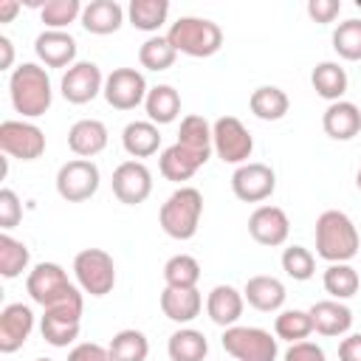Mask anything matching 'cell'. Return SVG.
<instances>
[{
    "instance_id": "e575fe53",
    "label": "cell",
    "mask_w": 361,
    "mask_h": 361,
    "mask_svg": "<svg viewBox=\"0 0 361 361\" xmlns=\"http://www.w3.org/2000/svg\"><path fill=\"white\" fill-rule=\"evenodd\" d=\"M113 361H147L149 355V341L141 330L135 327H127V330H118L110 344H107Z\"/></svg>"
},
{
    "instance_id": "6da1fadb",
    "label": "cell",
    "mask_w": 361,
    "mask_h": 361,
    "mask_svg": "<svg viewBox=\"0 0 361 361\" xmlns=\"http://www.w3.org/2000/svg\"><path fill=\"white\" fill-rule=\"evenodd\" d=\"M8 96H11L14 110L25 121L45 116L51 110V102H54V87H51L48 71L37 62L17 65L8 76Z\"/></svg>"
},
{
    "instance_id": "f6af8a7d",
    "label": "cell",
    "mask_w": 361,
    "mask_h": 361,
    "mask_svg": "<svg viewBox=\"0 0 361 361\" xmlns=\"http://www.w3.org/2000/svg\"><path fill=\"white\" fill-rule=\"evenodd\" d=\"M68 361H113L110 350L96 341H82L68 353Z\"/></svg>"
},
{
    "instance_id": "d6a6232c",
    "label": "cell",
    "mask_w": 361,
    "mask_h": 361,
    "mask_svg": "<svg viewBox=\"0 0 361 361\" xmlns=\"http://www.w3.org/2000/svg\"><path fill=\"white\" fill-rule=\"evenodd\" d=\"M178 144H183L186 149H192V152H197L200 158L209 161L212 152H214V144H212V124H209L203 116H197V113L183 116L180 133H178Z\"/></svg>"
},
{
    "instance_id": "bcb514c9",
    "label": "cell",
    "mask_w": 361,
    "mask_h": 361,
    "mask_svg": "<svg viewBox=\"0 0 361 361\" xmlns=\"http://www.w3.org/2000/svg\"><path fill=\"white\" fill-rule=\"evenodd\" d=\"M285 361H327V355L313 341H296L285 350Z\"/></svg>"
},
{
    "instance_id": "9a60e30c",
    "label": "cell",
    "mask_w": 361,
    "mask_h": 361,
    "mask_svg": "<svg viewBox=\"0 0 361 361\" xmlns=\"http://www.w3.org/2000/svg\"><path fill=\"white\" fill-rule=\"evenodd\" d=\"M113 195L127 203V206H138L149 197L152 192V172L147 169V164L141 161H121L116 169H113Z\"/></svg>"
},
{
    "instance_id": "7dc6e473",
    "label": "cell",
    "mask_w": 361,
    "mask_h": 361,
    "mask_svg": "<svg viewBox=\"0 0 361 361\" xmlns=\"http://www.w3.org/2000/svg\"><path fill=\"white\" fill-rule=\"evenodd\" d=\"M338 361H361V333H350L338 341Z\"/></svg>"
},
{
    "instance_id": "8fae6325",
    "label": "cell",
    "mask_w": 361,
    "mask_h": 361,
    "mask_svg": "<svg viewBox=\"0 0 361 361\" xmlns=\"http://www.w3.org/2000/svg\"><path fill=\"white\" fill-rule=\"evenodd\" d=\"M0 149L17 161H37L45 152V133L25 118H6L0 124Z\"/></svg>"
},
{
    "instance_id": "e0dca14e",
    "label": "cell",
    "mask_w": 361,
    "mask_h": 361,
    "mask_svg": "<svg viewBox=\"0 0 361 361\" xmlns=\"http://www.w3.org/2000/svg\"><path fill=\"white\" fill-rule=\"evenodd\" d=\"M34 330V310L23 302H11L0 310V353H17Z\"/></svg>"
},
{
    "instance_id": "f1b7e54d",
    "label": "cell",
    "mask_w": 361,
    "mask_h": 361,
    "mask_svg": "<svg viewBox=\"0 0 361 361\" xmlns=\"http://www.w3.org/2000/svg\"><path fill=\"white\" fill-rule=\"evenodd\" d=\"M310 85H313L316 96H322L333 104V102H341V96L347 93L350 79H347V71L338 62H319L310 73Z\"/></svg>"
},
{
    "instance_id": "5bb4252c",
    "label": "cell",
    "mask_w": 361,
    "mask_h": 361,
    "mask_svg": "<svg viewBox=\"0 0 361 361\" xmlns=\"http://www.w3.org/2000/svg\"><path fill=\"white\" fill-rule=\"evenodd\" d=\"M62 99L71 104H87L104 90V76L96 62H76L59 79Z\"/></svg>"
},
{
    "instance_id": "60d3db41",
    "label": "cell",
    "mask_w": 361,
    "mask_h": 361,
    "mask_svg": "<svg viewBox=\"0 0 361 361\" xmlns=\"http://www.w3.org/2000/svg\"><path fill=\"white\" fill-rule=\"evenodd\" d=\"M333 51L347 59V62H358L361 59V20H344L333 28Z\"/></svg>"
},
{
    "instance_id": "5b68a950",
    "label": "cell",
    "mask_w": 361,
    "mask_h": 361,
    "mask_svg": "<svg viewBox=\"0 0 361 361\" xmlns=\"http://www.w3.org/2000/svg\"><path fill=\"white\" fill-rule=\"evenodd\" d=\"M25 290L37 305H42V310L82 293V288H76L56 262H37L25 276Z\"/></svg>"
},
{
    "instance_id": "2e32d148",
    "label": "cell",
    "mask_w": 361,
    "mask_h": 361,
    "mask_svg": "<svg viewBox=\"0 0 361 361\" xmlns=\"http://www.w3.org/2000/svg\"><path fill=\"white\" fill-rule=\"evenodd\" d=\"M248 234H251L254 243L276 248V245H285V240L290 234V220H288V214L279 206L262 203L248 217Z\"/></svg>"
},
{
    "instance_id": "f907efd6",
    "label": "cell",
    "mask_w": 361,
    "mask_h": 361,
    "mask_svg": "<svg viewBox=\"0 0 361 361\" xmlns=\"http://www.w3.org/2000/svg\"><path fill=\"white\" fill-rule=\"evenodd\" d=\"M355 186H358V192H361V169H358V175H355Z\"/></svg>"
},
{
    "instance_id": "8992f818",
    "label": "cell",
    "mask_w": 361,
    "mask_h": 361,
    "mask_svg": "<svg viewBox=\"0 0 361 361\" xmlns=\"http://www.w3.org/2000/svg\"><path fill=\"white\" fill-rule=\"evenodd\" d=\"M73 276L82 293L107 296L116 288V262L104 248H82L73 257Z\"/></svg>"
},
{
    "instance_id": "4fadbf2b",
    "label": "cell",
    "mask_w": 361,
    "mask_h": 361,
    "mask_svg": "<svg viewBox=\"0 0 361 361\" xmlns=\"http://www.w3.org/2000/svg\"><path fill=\"white\" fill-rule=\"evenodd\" d=\"M274 189H276V172L268 164L248 161L237 166L231 175V192L243 203H262L274 195Z\"/></svg>"
},
{
    "instance_id": "484cf974",
    "label": "cell",
    "mask_w": 361,
    "mask_h": 361,
    "mask_svg": "<svg viewBox=\"0 0 361 361\" xmlns=\"http://www.w3.org/2000/svg\"><path fill=\"white\" fill-rule=\"evenodd\" d=\"M206 164V158H200L197 152H192V149H186L183 144H172V147H166L164 152H161V158H158V169H161V175L166 178V180H172V183H183V180H189L200 166Z\"/></svg>"
},
{
    "instance_id": "cb8c5ba5",
    "label": "cell",
    "mask_w": 361,
    "mask_h": 361,
    "mask_svg": "<svg viewBox=\"0 0 361 361\" xmlns=\"http://www.w3.org/2000/svg\"><path fill=\"white\" fill-rule=\"evenodd\" d=\"M322 127L333 141H350L361 133V110L353 102H333L322 116Z\"/></svg>"
},
{
    "instance_id": "ba28073f",
    "label": "cell",
    "mask_w": 361,
    "mask_h": 361,
    "mask_svg": "<svg viewBox=\"0 0 361 361\" xmlns=\"http://www.w3.org/2000/svg\"><path fill=\"white\" fill-rule=\"evenodd\" d=\"M212 144H214V155L223 164L243 166L254 152V135L237 116H220L212 124Z\"/></svg>"
},
{
    "instance_id": "44dd1931",
    "label": "cell",
    "mask_w": 361,
    "mask_h": 361,
    "mask_svg": "<svg viewBox=\"0 0 361 361\" xmlns=\"http://www.w3.org/2000/svg\"><path fill=\"white\" fill-rule=\"evenodd\" d=\"M310 319H313V330L327 338L344 336L353 327V310L338 299H322L310 305Z\"/></svg>"
},
{
    "instance_id": "d590c367",
    "label": "cell",
    "mask_w": 361,
    "mask_h": 361,
    "mask_svg": "<svg viewBox=\"0 0 361 361\" xmlns=\"http://www.w3.org/2000/svg\"><path fill=\"white\" fill-rule=\"evenodd\" d=\"M31 254L23 240H14L8 231L0 234V276L3 279H17L23 271H28Z\"/></svg>"
},
{
    "instance_id": "ac0fdd59",
    "label": "cell",
    "mask_w": 361,
    "mask_h": 361,
    "mask_svg": "<svg viewBox=\"0 0 361 361\" xmlns=\"http://www.w3.org/2000/svg\"><path fill=\"white\" fill-rule=\"evenodd\" d=\"M34 54L45 68H71L76 65V39L68 31H42L34 39Z\"/></svg>"
},
{
    "instance_id": "7c38bea8",
    "label": "cell",
    "mask_w": 361,
    "mask_h": 361,
    "mask_svg": "<svg viewBox=\"0 0 361 361\" xmlns=\"http://www.w3.org/2000/svg\"><path fill=\"white\" fill-rule=\"evenodd\" d=\"M147 93H149L147 79L135 68H116L113 73L104 76L102 96L113 110H135L138 104H144Z\"/></svg>"
},
{
    "instance_id": "f35d334b",
    "label": "cell",
    "mask_w": 361,
    "mask_h": 361,
    "mask_svg": "<svg viewBox=\"0 0 361 361\" xmlns=\"http://www.w3.org/2000/svg\"><path fill=\"white\" fill-rule=\"evenodd\" d=\"M175 59H178V51L169 45V39L166 37H161V34H155V37H149V39H144L141 42V48H138V62H141V68H147V71H166V68H172L175 65Z\"/></svg>"
},
{
    "instance_id": "8d00e7d4",
    "label": "cell",
    "mask_w": 361,
    "mask_h": 361,
    "mask_svg": "<svg viewBox=\"0 0 361 361\" xmlns=\"http://www.w3.org/2000/svg\"><path fill=\"white\" fill-rule=\"evenodd\" d=\"M313 333V319H310V310H299V307H290V310H282L276 319H274V336L282 338V341H307V336Z\"/></svg>"
},
{
    "instance_id": "277c9868",
    "label": "cell",
    "mask_w": 361,
    "mask_h": 361,
    "mask_svg": "<svg viewBox=\"0 0 361 361\" xmlns=\"http://www.w3.org/2000/svg\"><path fill=\"white\" fill-rule=\"evenodd\" d=\"M166 39L178 54L206 59L223 48V28L206 17H178L169 25Z\"/></svg>"
},
{
    "instance_id": "836d02e7",
    "label": "cell",
    "mask_w": 361,
    "mask_h": 361,
    "mask_svg": "<svg viewBox=\"0 0 361 361\" xmlns=\"http://www.w3.org/2000/svg\"><path fill=\"white\" fill-rule=\"evenodd\" d=\"M322 285H324V290L330 293V299L344 302V299H350V296L358 293L361 276H358V271H355L350 262H333V265L324 268Z\"/></svg>"
},
{
    "instance_id": "ffe728a7",
    "label": "cell",
    "mask_w": 361,
    "mask_h": 361,
    "mask_svg": "<svg viewBox=\"0 0 361 361\" xmlns=\"http://www.w3.org/2000/svg\"><path fill=\"white\" fill-rule=\"evenodd\" d=\"M243 296H245V302H248L254 310H259V313H276V310L285 305L288 290H285V285H282L276 276L257 274V276H248V279H245Z\"/></svg>"
},
{
    "instance_id": "7bdbcfd3",
    "label": "cell",
    "mask_w": 361,
    "mask_h": 361,
    "mask_svg": "<svg viewBox=\"0 0 361 361\" xmlns=\"http://www.w3.org/2000/svg\"><path fill=\"white\" fill-rule=\"evenodd\" d=\"M23 220V203L17 197L14 189H0V228L3 231H11L17 223Z\"/></svg>"
},
{
    "instance_id": "c3c4849f",
    "label": "cell",
    "mask_w": 361,
    "mask_h": 361,
    "mask_svg": "<svg viewBox=\"0 0 361 361\" xmlns=\"http://www.w3.org/2000/svg\"><path fill=\"white\" fill-rule=\"evenodd\" d=\"M0 51H3L0 68H3V71H8V68H11V62H14V42H11V39H8L6 34L0 37Z\"/></svg>"
},
{
    "instance_id": "7402d4cb",
    "label": "cell",
    "mask_w": 361,
    "mask_h": 361,
    "mask_svg": "<svg viewBox=\"0 0 361 361\" xmlns=\"http://www.w3.org/2000/svg\"><path fill=\"white\" fill-rule=\"evenodd\" d=\"M107 138H110L107 135V127L99 118H79L68 130V147H71V152L79 155V158H87V161L107 147Z\"/></svg>"
},
{
    "instance_id": "3957f363",
    "label": "cell",
    "mask_w": 361,
    "mask_h": 361,
    "mask_svg": "<svg viewBox=\"0 0 361 361\" xmlns=\"http://www.w3.org/2000/svg\"><path fill=\"white\" fill-rule=\"evenodd\" d=\"M200 217H203V195L195 186L175 189L161 203V212H158V223L164 234L172 240H192L197 234Z\"/></svg>"
},
{
    "instance_id": "ee69618b",
    "label": "cell",
    "mask_w": 361,
    "mask_h": 361,
    "mask_svg": "<svg viewBox=\"0 0 361 361\" xmlns=\"http://www.w3.org/2000/svg\"><path fill=\"white\" fill-rule=\"evenodd\" d=\"M341 14V0H307V17L313 23H333Z\"/></svg>"
},
{
    "instance_id": "d4e9b609",
    "label": "cell",
    "mask_w": 361,
    "mask_h": 361,
    "mask_svg": "<svg viewBox=\"0 0 361 361\" xmlns=\"http://www.w3.org/2000/svg\"><path fill=\"white\" fill-rule=\"evenodd\" d=\"M124 23V8L116 0H90L82 8V28L96 37L116 34Z\"/></svg>"
},
{
    "instance_id": "d6986e66",
    "label": "cell",
    "mask_w": 361,
    "mask_h": 361,
    "mask_svg": "<svg viewBox=\"0 0 361 361\" xmlns=\"http://www.w3.org/2000/svg\"><path fill=\"white\" fill-rule=\"evenodd\" d=\"M243 307H245V296L234 285H214L209 290V296H206V313L223 330L226 327H234L240 322Z\"/></svg>"
},
{
    "instance_id": "30bf717a",
    "label": "cell",
    "mask_w": 361,
    "mask_h": 361,
    "mask_svg": "<svg viewBox=\"0 0 361 361\" xmlns=\"http://www.w3.org/2000/svg\"><path fill=\"white\" fill-rule=\"evenodd\" d=\"M102 175L99 166L87 158H73L56 172V195L68 203H85L99 192Z\"/></svg>"
},
{
    "instance_id": "4dcf8cb0",
    "label": "cell",
    "mask_w": 361,
    "mask_h": 361,
    "mask_svg": "<svg viewBox=\"0 0 361 361\" xmlns=\"http://www.w3.org/2000/svg\"><path fill=\"white\" fill-rule=\"evenodd\" d=\"M166 353L172 361H203L209 353V338L195 327H180L169 336Z\"/></svg>"
},
{
    "instance_id": "f546056e",
    "label": "cell",
    "mask_w": 361,
    "mask_h": 361,
    "mask_svg": "<svg viewBox=\"0 0 361 361\" xmlns=\"http://www.w3.org/2000/svg\"><path fill=\"white\" fill-rule=\"evenodd\" d=\"M248 107H251V113H254L257 118H262V121H279V118H285V113H288V107H290V99H288V93H285L282 87H276V85H262V87H257V90L251 93Z\"/></svg>"
},
{
    "instance_id": "4316f807",
    "label": "cell",
    "mask_w": 361,
    "mask_h": 361,
    "mask_svg": "<svg viewBox=\"0 0 361 361\" xmlns=\"http://www.w3.org/2000/svg\"><path fill=\"white\" fill-rule=\"evenodd\" d=\"M121 147L124 152L135 161V158H149L158 152L161 147V130L152 121H130L121 130Z\"/></svg>"
},
{
    "instance_id": "7a4b0ae2",
    "label": "cell",
    "mask_w": 361,
    "mask_h": 361,
    "mask_svg": "<svg viewBox=\"0 0 361 361\" xmlns=\"http://www.w3.org/2000/svg\"><path fill=\"white\" fill-rule=\"evenodd\" d=\"M316 254L322 259H327L330 265L333 262H350L355 254H358V228L355 223L338 212V209H327L316 217Z\"/></svg>"
},
{
    "instance_id": "681fc988",
    "label": "cell",
    "mask_w": 361,
    "mask_h": 361,
    "mask_svg": "<svg viewBox=\"0 0 361 361\" xmlns=\"http://www.w3.org/2000/svg\"><path fill=\"white\" fill-rule=\"evenodd\" d=\"M23 6L17 0H0V23H11Z\"/></svg>"
},
{
    "instance_id": "9c48e42d",
    "label": "cell",
    "mask_w": 361,
    "mask_h": 361,
    "mask_svg": "<svg viewBox=\"0 0 361 361\" xmlns=\"http://www.w3.org/2000/svg\"><path fill=\"white\" fill-rule=\"evenodd\" d=\"M82 293L59 302L54 307H45L42 319H39V333L51 347H68L79 338V327H82Z\"/></svg>"
},
{
    "instance_id": "1f68e13d",
    "label": "cell",
    "mask_w": 361,
    "mask_h": 361,
    "mask_svg": "<svg viewBox=\"0 0 361 361\" xmlns=\"http://www.w3.org/2000/svg\"><path fill=\"white\" fill-rule=\"evenodd\" d=\"M169 17V3L166 0H130L127 6V20L133 28L147 31L155 37V31L166 23Z\"/></svg>"
},
{
    "instance_id": "83f0119b",
    "label": "cell",
    "mask_w": 361,
    "mask_h": 361,
    "mask_svg": "<svg viewBox=\"0 0 361 361\" xmlns=\"http://www.w3.org/2000/svg\"><path fill=\"white\" fill-rule=\"evenodd\" d=\"M144 110H147V121L172 124L180 116V93L172 85H155L144 99Z\"/></svg>"
},
{
    "instance_id": "52a82bcc",
    "label": "cell",
    "mask_w": 361,
    "mask_h": 361,
    "mask_svg": "<svg viewBox=\"0 0 361 361\" xmlns=\"http://www.w3.org/2000/svg\"><path fill=\"white\" fill-rule=\"evenodd\" d=\"M220 344L234 361H276L279 353L276 336H271L262 327H245V324L226 327Z\"/></svg>"
},
{
    "instance_id": "b9f144b4",
    "label": "cell",
    "mask_w": 361,
    "mask_h": 361,
    "mask_svg": "<svg viewBox=\"0 0 361 361\" xmlns=\"http://www.w3.org/2000/svg\"><path fill=\"white\" fill-rule=\"evenodd\" d=\"M282 271L296 279V282H307L316 274V257L310 248L305 245H288L282 251Z\"/></svg>"
},
{
    "instance_id": "ab89813d",
    "label": "cell",
    "mask_w": 361,
    "mask_h": 361,
    "mask_svg": "<svg viewBox=\"0 0 361 361\" xmlns=\"http://www.w3.org/2000/svg\"><path fill=\"white\" fill-rule=\"evenodd\" d=\"M82 8L79 0H48L39 6V17L48 31H65L71 23L82 20Z\"/></svg>"
},
{
    "instance_id": "74e56055",
    "label": "cell",
    "mask_w": 361,
    "mask_h": 361,
    "mask_svg": "<svg viewBox=\"0 0 361 361\" xmlns=\"http://www.w3.org/2000/svg\"><path fill=\"white\" fill-rule=\"evenodd\" d=\"M166 288H197L200 282V262L192 254H175L164 265Z\"/></svg>"
},
{
    "instance_id": "816d5d0a",
    "label": "cell",
    "mask_w": 361,
    "mask_h": 361,
    "mask_svg": "<svg viewBox=\"0 0 361 361\" xmlns=\"http://www.w3.org/2000/svg\"><path fill=\"white\" fill-rule=\"evenodd\" d=\"M34 361H54V358H34Z\"/></svg>"
},
{
    "instance_id": "603a6c76",
    "label": "cell",
    "mask_w": 361,
    "mask_h": 361,
    "mask_svg": "<svg viewBox=\"0 0 361 361\" xmlns=\"http://www.w3.org/2000/svg\"><path fill=\"white\" fill-rule=\"evenodd\" d=\"M158 302H161L164 316L178 324H189L203 310V296L197 288H164Z\"/></svg>"
}]
</instances>
